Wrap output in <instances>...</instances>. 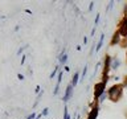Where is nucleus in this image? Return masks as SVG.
<instances>
[{"label":"nucleus","instance_id":"nucleus-23","mask_svg":"<svg viewBox=\"0 0 127 119\" xmlns=\"http://www.w3.org/2000/svg\"><path fill=\"white\" fill-rule=\"evenodd\" d=\"M64 69H65V71H69V70H70V67H69V66H65Z\"/></svg>","mask_w":127,"mask_h":119},{"label":"nucleus","instance_id":"nucleus-5","mask_svg":"<svg viewBox=\"0 0 127 119\" xmlns=\"http://www.w3.org/2000/svg\"><path fill=\"white\" fill-rule=\"evenodd\" d=\"M98 111H99V106L95 105L91 107V110L89 111V115H87V119H97L98 117Z\"/></svg>","mask_w":127,"mask_h":119},{"label":"nucleus","instance_id":"nucleus-21","mask_svg":"<svg viewBox=\"0 0 127 119\" xmlns=\"http://www.w3.org/2000/svg\"><path fill=\"white\" fill-rule=\"evenodd\" d=\"M25 56H23V57H21V65H24V62H25Z\"/></svg>","mask_w":127,"mask_h":119},{"label":"nucleus","instance_id":"nucleus-3","mask_svg":"<svg viewBox=\"0 0 127 119\" xmlns=\"http://www.w3.org/2000/svg\"><path fill=\"white\" fill-rule=\"evenodd\" d=\"M119 34L122 37H127V15L122 19L121 24H119Z\"/></svg>","mask_w":127,"mask_h":119},{"label":"nucleus","instance_id":"nucleus-17","mask_svg":"<svg viewBox=\"0 0 127 119\" xmlns=\"http://www.w3.org/2000/svg\"><path fill=\"white\" fill-rule=\"evenodd\" d=\"M99 19H101V16H99V15H97V16H95V21H94V27H97V25H98V23H99Z\"/></svg>","mask_w":127,"mask_h":119},{"label":"nucleus","instance_id":"nucleus-10","mask_svg":"<svg viewBox=\"0 0 127 119\" xmlns=\"http://www.w3.org/2000/svg\"><path fill=\"white\" fill-rule=\"evenodd\" d=\"M57 73H60V66H58V65L56 66L54 69H53V71L50 73V79H53V78L56 77V74H57Z\"/></svg>","mask_w":127,"mask_h":119},{"label":"nucleus","instance_id":"nucleus-24","mask_svg":"<svg viewBox=\"0 0 127 119\" xmlns=\"http://www.w3.org/2000/svg\"><path fill=\"white\" fill-rule=\"evenodd\" d=\"M19 29H20V27H19V25H16V27H15V32H17Z\"/></svg>","mask_w":127,"mask_h":119},{"label":"nucleus","instance_id":"nucleus-9","mask_svg":"<svg viewBox=\"0 0 127 119\" xmlns=\"http://www.w3.org/2000/svg\"><path fill=\"white\" fill-rule=\"evenodd\" d=\"M119 36H121V34H119V30H117V32H115V33H114V36H113V41H111V45H115V44H117L118 42V40H119Z\"/></svg>","mask_w":127,"mask_h":119},{"label":"nucleus","instance_id":"nucleus-6","mask_svg":"<svg viewBox=\"0 0 127 119\" xmlns=\"http://www.w3.org/2000/svg\"><path fill=\"white\" fill-rule=\"evenodd\" d=\"M78 81H79V73H78V71H75L74 75H73V79H71V85L75 87L78 85Z\"/></svg>","mask_w":127,"mask_h":119},{"label":"nucleus","instance_id":"nucleus-19","mask_svg":"<svg viewBox=\"0 0 127 119\" xmlns=\"http://www.w3.org/2000/svg\"><path fill=\"white\" fill-rule=\"evenodd\" d=\"M17 78L20 79V81H23V79H24V75H23L21 73H19V74H17Z\"/></svg>","mask_w":127,"mask_h":119},{"label":"nucleus","instance_id":"nucleus-22","mask_svg":"<svg viewBox=\"0 0 127 119\" xmlns=\"http://www.w3.org/2000/svg\"><path fill=\"white\" fill-rule=\"evenodd\" d=\"M95 28H97V27H94L93 29H91V36H94V33H95Z\"/></svg>","mask_w":127,"mask_h":119},{"label":"nucleus","instance_id":"nucleus-12","mask_svg":"<svg viewBox=\"0 0 127 119\" xmlns=\"http://www.w3.org/2000/svg\"><path fill=\"white\" fill-rule=\"evenodd\" d=\"M61 82H62V71L60 70V73H58V77H57V83H58V85H61Z\"/></svg>","mask_w":127,"mask_h":119},{"label":"nucleus","instance_id":"nucleus-15","mask_svg":"<svg viewBox=\"0 0 127 119\" xmlns=\"http://www.w3.org/2000/svg\"><path fill=\"white\" fill-rule=\"evenodd\" d=\"M27 48H28V45H25V46H23V48H20V49L17 50V56H20V54H21L23 52H24V50L27 49Z\"/></svg>","mask_w":127,"mask_h":119},{"label":"nucleus","instance_id":"nucleus-11","mask_svg":"<svg viewBox=\"0 0 127 119\" xmlns=\"http://www.w3.org/2000/svg\"><path fill=\"white\" fill-rule=\"evenodd\" d=\"M64 119H70V115H69V111H67L66 106H65V109H64Z\"/></svg>","mask_w":127,"mask_h":119},{"label":"nucleus","instance_id":"nucleus-16","mask_svg":"<svg viewBox=\"0 0 127 119\" xmlns=\"http://www.w3.org/2000/svg\"><path fill=\"white\" fill-rule=\"evenodd\" d=\"M58 91H60V85H58V83H57V85H56V87H54L53 95H57V94H58Z\"/></svg>","mask_w":127,"mask_h":119},{"label":"nucleus","instance_id":"nucleus-2","mask_svg":"<svg viewBox=\"0 0 127 119\" xmlns=\"http://www.w3.org/2000/svg\"><path fill=\"white\" fill-rule=\"evenodd\" d=\"M105 90H106V83L105 82H98L95 83V87H94V99H98L105 94Z\"/></svg>","mask_w":127,"mask_h":119},{"label":"nucleus","instance_id":"nucleus-1","mask_svg":"<svg viewBox=\"0 0 127 119\" xmlns=\"http://www.w3.org/2000/svg\"><path fill=\"white\" fill-rule=\"evenodd\" d=\"M122 94H123V86L122 85H114L107 90V95H109V98L113 102H118L121 99Z\"/></svg>","mask_w":127,"mask_h":119},{"label":"nucleus","instance_id":"nucleus-13","mask_svg":"<svg viewBox=\"0 0 127 119\" xmlns=\"http://www.w3.org/2000/svg\"><path fill=\"white\" fill-rule=\"evenodd\" d=\"M86 73H87V66L85 65V67H83V70H82V79H81V81H83V79H85Z\"/></svg>","mask_w":127,"mask_h":119},{"label":"nucleus","instance_id":"nucleus-4","mask_svg":"<svg viewBox=\"0 0 127 119\" xmlns=\"http://www.w3.org/2000/svg\"><path fill=\"white\" fill-rule=\"evenodd\" d=\"M73 87H74V86L71 85V83L66 86V89H65V95H64V98H62L64 102H67V101H69V99L71 98V95H73Z\"/></svg>","mask_w":127,"mask_h":119},{"label":"nucleus","instance_id":"nucleus-8","mask_svg":"<svg viewBox=\"0 0 127 119\" xmlns=\"http://www.w3.org/2000/svg\"><path fill=\"white\" fill-rule=\"evenodd\" d=\"M103 41H105V33H102V34H101V38H99V41H98V44H97V48H95V50H97V52L102 48Z\"/></svg>","mask_w":127,"mask_h":119},{"label":"nucleus","instance_id":"nucleus-7","mask_svg":"<svg viewBox=\"0 0 127 119\" xmlns=\"http://www.w3.org/2000/svg\"><path fill=\"white\" fill-rule=\"evenodd\" d=\"M119 66H121V61H119L118 58H114L113 60V65H111V70H117Z\"/></svg>","mask_w":127,"mask_h":119},{"label":"nucleus","instance_id":"nucleus-18","mask_svg":"<svg viewBox=\"0 0 127 119\" xmlns=\"http://www.w3.org/2000/svg\"><path fill=\"white\" fill-rule=\"evenodd\" d=\"M36 117H37L36 113H32L31 115H28V117H27V119H36Z\"/></svg>","mask_w":127,"mask_h":119},{"label":"nucleus","instance_id":"nucleus-14","mask_svg":"<svg viewBox=\"0 0 127 119\" xmlns=\"http://www.w3.org/2000/svg\"><path fill=\"white\" fill-rule=\"evenodd\" d=\"M48 114H49V109H48V107H45V109L42 110V113H41V115H42V117H46Z\"/></svg>","mask_w":127,"mask_h":119},{"label":"nucleus","instance_id":"nucleus-25","mask_svg":"<svg viewBox=\"0 0 127 119\" xmlns=\"http://www.w3.org/2000/svg\"><path fill=\"white\" fill-rule=\"evenodd\" d=\"M25 12H27V13H29V15H32V11L31 9H25Z\"/></svg>","mask_w":127,"mask_h":119},{"label":"nucleus","instance_id":"nucleus-20","mask_svg":"<svg viewBox=\"0 0 127 119\" xmlns=\"http://www.w3.org/2000/svg\"><path fill=\"white\" fill-rule=\"evenodd\" d=\"M93 8H94V3L91 1V3H90V5H89V11H93Z\"/></svg>","mask_w":127,"mask_h":119}]
</instances>
